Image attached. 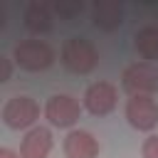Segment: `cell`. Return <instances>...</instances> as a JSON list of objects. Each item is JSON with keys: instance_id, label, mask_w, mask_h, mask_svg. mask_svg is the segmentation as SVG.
<instances>
[{"instance_id": "cell-6", "label": "cell", "mask_w": 158, "mask_h": 158, "mask_svg": "<svg viewBox=\"0 0 158 158\" xmlns=\"http://www.w3.org/2000/svg\"><path fill=\"white\" fill-rule=\"evenodd\" d=\"M126 118L138 131H151L158 123V106L151 96H131L126 104Z\"/></svg>"}, {"instance_id": "cell-8", "label": "cell", "mask_w": 158, "mask_h": 158, "mask_svg": "<svg viewBox=\"0 0 158 158\" xmlns=\"http://www.w3.org/2000/svg\"><path fill=\"white\" fill-rule=\"evenodd\" d=\"M52 151V131L44 126H35L20 143V158H47Z\"/></svg>"}, {"instance_id": "cell-11", "label": "cell", "mask_w": 158, "mask_h": 158, "mask_svg": "<svg viewBox=\"0 0 158 158\" xmlns=\"http://www.w3.org/2000/svg\"><path fill=\"white\" fill-rule=\"evenodd\" d=\"M25 25L27 30L37 32V35H44L52 30V12L47 5L42 2H30V7L25 10Z\"/></svg>"}, {"instance_id": "cell-4", "label": "cell", "mask_w": 158, "mask_h": 158, "mask_svg": "<svg viewBox=\"0 0 158 158\" xmlns=\"http://www.w3.org/2000/svg\"><path fill=\"white\" fill-rule=\"evenodd\" d=\"M37 118H40V106L30 96H12L2 106V121L7 128H15V131L30 128Z\"/></svg>"}, {"instance_id": "cell-16", "label": "cell", "mask_w": 158, "mask_h": 158, "mask_svg": "<svg viewBox=\"0 0 158 158\" xmlns=\"http://www.w3.org/2000/svg\"><path fill=\"white\" fill-rule=\"evenodd\" d=\"M0 158H20V153H15L10 148H0Z\"/></svg>"}, {"instance_id": "cell-3", "label": "cell", "mask_w": 158, "mask_h": 158, "mask_svg": "<svg viewBox=\"0 0 158 158\" xmlns=\"http://www.w3.org/2000/svg\"><path fill=\"white\" fill-rule=\"evenodd\" d=\"M15 62L27 72H42L54 62V49L42 40H25L15 47Z\"/></svg>"}, {"instance_id": "cell-12", "label": "cell", "mask_w": 158, "mask_h": 158, "mask_svg": "<svg viewBox=\"0 0 158 158\" xmlns=\"http://www.w3.org/2000/svg\"><path fill=\"white\" fill-rule=\"evenodd\" d=\"M136 49L146 62H158V27H141L136 32Z\"/></svg>"}, {"instance_id": "cell-14", "label": "cell", "mask_w": 158, "mask_h": 158, "mask_svg": "<svg viewBox=\"0 0 158 158\" xmlns=\"http://www.w3.org/2000/svg\"><path fill=\"white\" fill-rule=\"evenodd\" d=\"M141 156L143 158H158V136H148L141 146Z\"/></svg>"}, {"instance_id": "cell-15", "label": "cell", "mask_w": 158, "mask_h": 158, "mask_svg": "<svg viewBox=\"0 0 158 158\" xmlns=\"http://www.w3.org/2000/svg\"><path fill=\"white\" fill-rule=\"evenodd\" d=\"M10 79V64L5 57H0V81H7Z\"/></svg>"}, {"instance_id": "cell-2", "label": "cell", "mask_w": 158, "mask_h": 158, "mask_svg": "<svg viewBox=\"0 0 158 158\" xmlns=\"http://www.w3.org/2000/svg\"><path fill=\"white\" fill-rule=\"evenodd\" d=\"M121 84L131 96H151L158 89V67L151 62H136L123 69Z\"/></svg>"}, {"instance_id": "cell-10", "label": "cell", "mask_w": 158, "mask_h": 158, "mask_svg": "<svg viewBox=\"0 0 158 158\" xmlns=\"http://www.w3.org/2000/svg\"><path fill=\"white\" fill-rule=\"evenodd\" d=\"M91 20L96 27L111 32L123 22V5L118 0H99L91 10Z\"/></svg>"}, {"instance_id": "cell-1", "label": "cell", "mask_w": 158, "mask_h": 158, "mask_svg": "<svg viewBox=\"0 0 158 158\" xmlns=\"http://www.w3.org/2000/svg\"><path fill=\"white\" fill-rule=\"evenodd\" d=\"M59 57H62V64L74 74H89L99 62L96 47L84 37H69L62 44V54Z\"/></svg>"}, {"instance_id": "cell-13", "label": "cell", "mask_w": 158, "mask_h": 158, "mask_svg": "<svg viewBox=\"0 0 158 158\" xmlns=\"http://www.w3.org/2000/svg\"><path fill=\"white\" fill-rule=\"evenodd\" d=\"M81 7H84L81 0H57L54 2V12L59 17H74L81 12Z\"/></svg>"}, {"instance_id": "cell-5", "label": "cell", "mask_w": 158, "mask_h": 158, "mask_svg": "<svg viewBox=\"0 0 158 158\" xmlns=\"http://www.w3.org/2000/svg\"><path fill=\"white\" fill-rule=\"evenodd\" d=\"M79 114H81V106L77 99L67 96V94H54L49 96L47 106H44V116L49 118V123L59 126V128H69L79 121Z\"/></svg>"}, {"instance_id": "cell-9", "label": "cell", "mask_w": 158, "mask_h": 158, "mask_svg": "<svg viewBox=\"0 0 158 158\" xmlns=\"http://www.w3.org/2000/svg\"><path fill=\"white\" fill-rule=\"evenodd\" d=\"M64 153L67 158H96L99 141L89 131H69L64 138Z\"/></svg>"}, {"instance_id": "cell-7", "label": "cell", "mask_w": 158, "mask_h": 158, "mask_svg": "<svg viewBox=\"0 0 158 158\" xmlns=\"http://www.w3.org/2000/svg\"><path fill=\"white\" fill-rule=\"evenodd\" d=\"M84 106L94 116H106L116 109V86L109 81H96L84 91Z\"/></svg>"}]
</instances>
